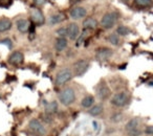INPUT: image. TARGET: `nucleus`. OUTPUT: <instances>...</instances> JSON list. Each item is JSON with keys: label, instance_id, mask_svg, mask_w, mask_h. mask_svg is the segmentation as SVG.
I'll return each mask as SVG.
<instances>
[{"label": "nucleus", "instance_id": "f257e3e1", "mask_svg": "<svg viewBox=\"0 0 153 136\" xmlns=\"http://www.w3.org/2000/svg\"><path fill=\"white\" fill-rule=\"evenodd\" d=\"M60 102L64 105V106H70L74 103L76 101V93H74V90L70 87H67L65 89H63L61 91L59 95Z\"/></svg>", "mask_w": 153, "mask_h": 136}, {"label": "nucleus", "instance_id": "f03ea898", "mask_svg": "<svg viewBox=\"0 0 153 136\" xmlns=\"http://www.w3.org/2000/svg\"><path fill=\"white\" fill-rule=\"evenodd\" d=\"M74 75L72 71L68 68H65V69H62L61 71H59L56 77V85L57 86H62L64 85L65 83H67L68 81H70Z\"/></svg>", "mask_w": 153, "mask_h": 136}, {"label": "nucleus", "instance_id": "7ed1b4c3", "mask_svg": "<svg viewBox=\"0 0 153 136\" xmlns=\"http://www.w3.org/2000/svg\"><path fill=\"white\" fill-rule=\"evenodd\" d=\"M30 19L32 21L34 22V24L36 25H42L44 24L45 19H44V16H43L42 12L36 7H32L30 9Z\"/></svg>", "mask_w": 153, "mask_h": 136}, {"label": "nucleus", "instance_id": "20e7f679", "mask_svg": "<svg viewBox=\"0 0 153 136\" xmlns=\"http://www.w3.org/2000/svg\"><path fill=\"white\" fill-rule=\"evenodd\" d=\"M88 67H89V63L87 61L80 60L74 64V72L72 73H74V75H76V77H81L87 71Z\"/></svg>", "mask_w": 153, "mask_h": 136}, {"label": "nucleus", "instance_id": "39448f33", "mask_svg": "<svg viewBox=\"0 0 153 136\" xmlns=\"http://www.w3.org/2000/svg\"><path fill=\"white\" fill-rule=\"evenodd\" d=\"M117 15L114 13H107L103 16L102 20H101V25L105 28V30H109L117 22Z\"/></svg>", "mask_w": 153, "mask_h": 136}, {"label": "nucleus", "instance_id": "423d86ee", "mask_svg": "<svg viewBox=\"0 0 153 136\" xmlns=\"http://www.w3.org/2000/svg\"><path fill=\"white\" fill-rule=\"evenodd\" d=\"M128 101H129V96L126 92H119L111 98V104L117 107H124L128 103Z\"/></svg>", "mask_w": 153, "mask_h": 136}, {"label": "nucleus", "instance_id": "0eeeda50", "mask_svg": "<svg viewBox=\"0 0 153 136\" xmlns=\"http://www.w3.org/2000/svg\"><path fill=\"white\" fill-rule=\"evenodd\" d=\"M28 127H30V129L32 130L34 133H36L37 135H44V134L46 133V130H45L44 126L36 118L30 119V123H28Z\"/></svg>", "mask_w": 153, "mask_h": 136}, {"label": "nucleus", "instance_id": "6e6552de", "mask_svg": "<svg viewBox=\"0 0 153 136\" xmlns=\"http://www.w3.org/2000/svg\"><path fill=\"white\" fill-rule=\"evenodd\" d=\"M97 95L102 101L107 100V98L110 96V89H109L108 86H107L104 82L101 83L100 85L98 86V88H97Z\"/></svg>", "mask_w": 153, "mask_h": 136}, {"label": "nucleus", "instance_id": "1a4fd4ad", "mask_svg": "<svg viewBox=\"0 0 153 136\" xmlns=\"http://www.w3.org/2000/svg\"><path fill=\"white\" fill-rule=\"evenodd\" d=\"M66 34L70 40H76L80 36V28L76 23H70L66 27Z\"/></svg>", "mask_w": 153, "mask_h": 136}, {"label": "nucleus", "instance_id": "9d476101", "mask_svg": "<svg viewBox=\"0 0 153 136\" xmlns=\"http://www.w3.org/2000/svg\"><path fill=\"white\" fill-rule=\"evenodd\" d=\"M87 14V11H86L85 7H74V9L70 11L69 15L70 18L74 20H80L82 18H84Z\"/></svg>", "mask_w": 153, "mask_h": 136}, {"label": "nucleus", "instance_id": "9b49d317", "mask_svg": "<svg viewBox=\"0 0 153 136\" xmlns=\"http://www.w3.org/2000/svg\"><path fill=\"white\" fill-rule=\"evenodd\" d=\"M24 61V55L20 51H14L9 58V62L12 65H21Z\"/></svg>", "mask_w": 153, "mask_h": 136}, {"label": "nucleus", "instance_id": "f8f14e48", "mask_svg": "<svg viewBox=\"0 0 153 136\" xmlns=\"http://www.w3.org/2000/svg\"><path fill=\"white\" fill-rule=\"evenodd\" d=\"M112 50L110 48H107V47H104V48H100L97 52V58L100 61H106V60L110 59L111 55H112Z\"/></svg>", "mask_w": 153, "mask_h": 136}, {"label": "nucleus", "instance_id": "ddd939ff", "mask_svg": "<svg viewBox=\"0 0 153 136\" xmlns=\"http://www.w3.org/2000/svg\"><path fill=\"white\" fill-rule=\"evenodd\" d=\"M16 26H17V30H19L20 33H27L30 27V23L28 20L20 19L16 22Z\"/></svg>", "mask_w": 153, "mask_h": 136}, {"label": "nucleus", "instance_id": "4468645a", "mask_svg": "<svg viewBox=\"0 0 153 136\" xmlns=\"http://www.w3.org/2000/svg\"><path fill=\"white\" fill-rule=\"evenodd\" d=\"M12 28V21L7 18H0V33L7 32Z\"/></svg>", "mask_w": 153, "mask_h": 136}, {"label": "nucleus", "instance_id": "2eb2a0df", "mask_svg": "<svg viewBox=\"0 0 153 136\" xmlns=\"http://www.w3.org/2000/svg\"><path fill=\"white\" fill-rule=\"evenodd\" d=\"M64 20H65V16H64V14L57 13V14H55V15L51 16L48 23H49V25H53V24L60 23V22L64 21Z\"/></svg>", "mask_w": 153, "mask_h": 136}, {"label": "nucleus", "instance_id": "dca6fc26", "mask_svg": "<svg viewBox=\"0 0 153 136\" xmlns=\"http://www.w3.org/2000/svg\"><path fill=\"white\" fill-rule=\"evenodd\" d=\"M98 26V22L94 18H87L83 21V27L85 30H94Z\"/></svg>", "mask_w": 153, "mask_h": 136}, {"label": "nucleus", "instance_id": "f3484780", "mask_svg": "<svg viewBox=\"0 0 153 136\" xmlns=\"http://www.w3.org/2000/svg\"><path fill=\"white\" fill-rule=\"evenodd\" d=\"M138 125H140V118L137 117H134V118L130 119L125 126V130L126 131H131V130H134L136 128H138Z\"/></svg>", "mask_w": 153, "mask_h": 136}, {"label": "nucleus", "instance_id": "a211bd4d", "mask_svg": "<svg viewBox=\"0 0 153 136\" xmlns=\"http://www.w3.org/2000/svg\"><path fill=\"white\" fill-rule=\"evenodd\" d=\"M92 107V106H91ZM103 110H104V107H103V105L99 104V105H94L92 108H90L89 110V114L92 115V116H98V115L102 114Z\"/></svg>", "mask_w": 153, "mask_h": 136}, {"label": "nucleus", "instance_id": "6ab92c4d", "mask_svg": "<svg viewBox=\"0 0 153 136\" xmlns=\"http://www.w3.org/2000/svg\"><path fill=\"white\" fill-rule=\"evenodd\" d=\"M66 46H67V40L65 38L59 37V39L56 41V49L58 51H62L66 48Z\"/></svg>", "mask_w": 153, "mask_h": 136}, {"label": "nucleus", "instance_id": "aec40b11", "mask_svg": "<svg viewBox=\"0 0 153 136\" xmlns=\"http://www.w3.org/2000/svg\"><path fill=\"white\" fill-rule=\"evenodd\" d=\"M94 96L86 95V96H84L83 100H82L81 105H82V107H83V108H90V107L94 105Z\"/></svg>", "mask_w": 153, "mask_h": 136}, {"label": "nucleus", "instance_id": "412c9836", "mask_svg": "<svg viewBox=\"0 0 153 136\" xmlns=\"http://www.w3.org/2000/svg\"><path fill=\"white\" fill-rule=\"evenodd\" d=\"M135 5L140 9H147L152 5V0H135Z\"/></svg>", "mask_w": 153, "mask_h": 136}, {"label": "nucleus", "instance_id": "4be33fe9", "mask_svg": "<svg viewBox=\"0 0 153 136\" xmlns=\"http://www.w3.org/2000/svg\"><path fill=\"white\" fill-rule=\"evenodd\" d=\"M58 110V104L56 102H51L49 103V104L46 105V107H45V112L47 113V114H53L55 112H57Z\"/></svg>", "mask_w": 153, "mask_h": 136}, {"label": "nucleus", "instance_id": "5701e85b", "mask_svg": "<svg viewBox=\"0 0 153 136\" xmlns=\"http://www.w3.org/2000/svg\"><path fill=\"white\" fill-rule=\"evenodd\" d=\"M107 40H108L109 43H111V44L114 45V46H117V45L120 44V37H119V35H117V34L109 35V36L107 37Z\"/></svg>", "mask_w": 153, "mask_h": 136}, {"label": "nucleus", "instance_id": "b1692460", "mask_svg": "<svg viewBox=\"0 0 153 136\" xmlns=\"http://www.w3.org/2000/svg\"><path fill=\"white\" fill-rule=\"evenodd\" d=\"M130 34V30L128 27L124 25H121L117 28V35H120V36H128Z\"/></svg>", "mask_w": 153, "mask_h": 136}, {"label": "nucleus", "instance_id": "393cba45", "mask_svg": "<svg viewBox=\"0 0 153 136\" xmlns=\"http://www.w3.org/2000/svg\"><path fill=\"white\" fill-rule=\"evenodd\" d=\"M57 35L59 37H61V38H65L67 36V34H66V27H61L59 30H57Z\"/></svg>", "mask_w": 153, "mask_h": 136}, {"label": "nucleus", "instance_id": "a878e982", "mask_svg": "<svg viewBox=\"0 0 153 136\" xmlns=\"http://www.w3.org/2000/svg\"><path fill=\"white\" fill-rule=\"evenodd\" d=\"M127 133H128V135H129V136H140V134H142V131H140V130H138V128H136V129L131 130V131H128Z\"/></svg>", "mask_w": 153, "mask_h": 136}, {"label": "nucleus", "instance_id": "bb28decb", "mask_svg": "<svg viewBox=\"0 0 153 136\" xmlns=\"http://www.w3.org/2000/svg\"><path fill=\"white\" fill-rule=\"evenodd\" d=\"M111 119H112L113 121H117V123H119V121H121L122 119H123V115L120 114V113H117L115 115H113Z\"/></svg>", "mask_w": 153, "mask_h": 136}, {"label": "nucleus", "instance_id": "cd10ccee", "mask_svg": "<svg viewBox=\"0 0 153 136\" xmlns=\"http://www.w3.org/2000/svg\"><path fill=\"white\" fill-rule=\"evenodd\" d=\"M145 134H147V135H152L153 126H148V127H146V129H145Z\"/></svg>", "mask_w": 153, "mask_h": 136}, {"label": "nucleus", "instance_id": "c85d7f7f", "mask_svg": "<svg viewBox=\"0 0 153 136\" xmlns=\"http://www.w3.org/2000/svg\"><path fill=\"white\" fill-rule=\"evenodd\" d=\"M46 1L47 0H34V3H35V5H37V7H41V5L45 4Z\"/></svg>", "mask_w": 153, "mask_h": 136}, {"label": "nucleus", "instance_id": "c756f323", "mask_svg": "<svg viewBox=\"0 0 153 136\" xmlns=\"http://www.w3.org/2000/svg\"><path fill=\"white\" fill-rule=\"evenodd\" d=\"M1 43H2V44H7V46H9V48H12V41L9 40V39L2 40V41H1Z\"/></svg>", "mask_w": 153, "mask_h": 136}, {"label": "nucleus", "instance_id": "7c9ffc66", "mask_svg": "<svg viewBox=\"0 0 153 136\" xmlns=\"http://www.w3.org/2000/svg\"><path fill=\"white\" fill-rule=\"evenodd\" d=\"M94 129H97V123H94Z\"/></svg>", "mask_w": 153, "mask_h": 136}, {"label": "nucleus", "instance_id": "2f4dec72", "mask_svg": "<svg viewBox=\"0 0 153 136\" xmlns=\"http://www.w3.org/2000/svg\"><path fill=\"white\" fill-rule=\"evenodd\" d=\"M123 1H125V2H126V1H128V0H123Z\"/></svg>", "mask_w": 153, "mask_h": 136}, {"label": "nucleus", "instance_id": "473e14b6", "mask_svg": "<svg viewBox=\"0 0 153 136\" xmlns=\"http://www.w3.org/2000/svg\"><path fill=\"white\" fill-rule=\"evenodd\" d=\"M0 1H2V0H0Z\"/></svg>", "mask_w": 153, "mask_h": 136}, {"label": "nucleus", "instance_id": "72a5a7b5", "mask_svg": "<svg viewBox=\"0 0 153 136\" xmlns=\"http://www.w3.org/2000/svg\"><path fill=\"white\" fill-rule=\"evenodd\" d=\"M35 136H37V135H35Z\"/></svg>", "mask_w": 153, "mask_h": 136}]
</instances>
